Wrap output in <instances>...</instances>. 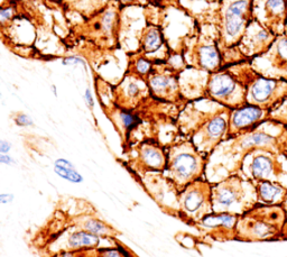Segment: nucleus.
Instances as JSON below:
<instances>
[{
  "label": "nucleus",
  "instance_id": "f257e3e1",
  "mask_svg": "<svg viewBox=\"0 0 287 257\" xmlns=\"http://www.w3.org/2000/svg\"><path fill=\"white\" fill-rule=\"evenodd\" d=\"M231 112L209 99H197L185 110L183 130L198 152L207 158L226 140Z\"/></svg>",
  "mask_w": 287,
  "mask_h": 257
},
{
  "label": "nucleus",
  "instance_id": "f03ea898",
  "mask_svg": "<svg viewBox=\"0 0 287 257\" xmlns=\"http://www.w3.org/2000/svg\"><path fill=\"white\" fill-rule=\"evenodd\" d=\"M253 149H266L287 156V127L269 119L253 131L222 141L209 159L217 163L226 159L230 167L229 175H232L241 158Z\"/></svg>",
  "mask_w": 287,
  "mask_h": 257
},
{
  "label": "nucleus",
  "instance_id": "7ed1b4c3",
  "mask_svg": "<svg viewBox=\"0 0 287 257\" xmlns=\"http://www.w3.org/2000/svg\"><path fill=\"white\" fill-rule=\"evenodd\" d=\"M224 70L245 87L248 105L272 112L287 100V82L264 78L253 69L250 60L230 65Z\"/></svg>",
  "mask_w": 287,
  "mask_h": 257
},
{
  "label": "nucleus",
  "instance_id": "20e7f679",
  "mask_svg": "<svg viewBox=\"0 0 287 257\" xmlns=\"http://www.w3.org/2000/svg\"><path fill=\"white\" fill-rule=\"evenodd\" d=\"M254 0H219L211 25L218 33V47L238 46L247 27L253 20Z\"/></svg>",
  "mask_w": 287,
  "mask_h": 257
},
{
  "label": "nucleus",
  "instance_id": "39448f33",
  "mask_svg": "<svg viewBox=\"0 0 287 257\" xmlns=\"http://www.w3.org/2000/svg\"><path fill=\"white\" fill-rule=\"evenodd\" d=\"M213 212L241 216L258 203L255 184L239 174L229 175L211 187Z\"/></svg>",
  "mask_w": 287,
  "mask_h": 257
},
{
  "label": "nucleus",
  "instance_id": "423d86ee",
  "mask_svg": "<svg viewBox=\"0 0 287 257\" xmlns=\"http://www.w3.org/2000/svg\"><path fill=\"white\" fill-rule=\"evenodd\" d=\"M285 212L278 205H256L238 217L236 239L259 242L275 239L284 226Z\"/></svg>",
  "mask_w": 287,
  "mask_h": 257
},
{
  "label": "nucleus",
  "instance_id": "0eeeda50",
  "mask_svg": "<svg viewBox=\"0 0 287 257\" xmlns=\"http://www.w3.org/2000/svg\"><path fill=\"white\" fill-rule=\"evenodd\" d=\"M166 172L169 179L180 191L205 174L209 158L197 150L191 140H185L170 148Z\"/></svg>",
  "mask_w": 287,
  "mask_h": 257
},
{
  "label": "nucleus",
  "instance_id": "6e6552de",
  "mask_svg": "<svg viewBox=\"0 0 287 257\" xmlns=\"http://www.w3.org/2000/svg\"><path fill=\"white\" fill-rule=\"evenodd\" d=\"M287 156L266 149H253L247 153L238 164L235 173L251 181H272L284 185L287 178Z\"/></svg>",
  "mask_w": 287,
  "mask_h": 257
},
{
  "label": "nucleus",
  "instance_id": "1a4fd4ad",
  "mask_svg": "<svg viewBox=\"0 0 287 257\" xmlns=\"http://www.w3.org/2000/svg\"><path fill=\"white\" fill-rule=\"evenodd\" d=\"M203 99L212 100L231 110L248 105L245 87L224 69L207 73Z\"/></svg>",
  "mask_w": 287,
  "mask_h": 257
},
{
  "label": "nucleus",
  "instance_id": "9d476101",
  "mask_svg": "<svg viewBox=\"0 0 287 257\" xmlns=\"http://www.w3.org/2000/svg\"><path fill=\"white\" fill-rule=\"evenodd\" d=\"M184 61L191 69L209 73L222 70L221 55L218 47V33L213 25L209 33L197 27V35L190 44Z\"/></svg>",
  "mask_w": 287,
  "mask_h": 257
},
{
  "label": "nucleus",
  "instance_id": "9b49d317",
  "mask_svg": "<svg viewBox=\"0 0 287 257\" xmlns=\"http://www.w3.org/2000/svg\"><path fill=\"white\" fill-rule=\"evenodd\" d=\"M180 212L189 223L196 224L206 215L212 214L211 184L205 179H198L187 185L179 196Z\"/></svg>",
  "mask_w": 287,
  "mask_h": 257
},
{
  "label": "nucleus",
  "instance_id": "f8f14e48",
  "mask_svg": "<svg viewBox=\"0 0 287 257\" xmlns=\"http://www.w3.org/2000/svg\"><path fill=\"white\" fill-rule=\"evenodd\" d=\"M250 64L264 78L287 82V36L280 35L267 52L250 60Z\"/></svg>",
  "mask_w": 287,
  "mask_h": 257
},
{
  "label": "nucleus",
  "instance_id": "ddd939ff",
  "mask_svg": "<svg viewBox=\"0 0 287 257\" xmlns=\"http://www.w3.org/2000/svg\"><path fill=\"white\" fill-rule=\"evenodd\" d=\"M253 19L272 34H285L287 23V0H254Z\"/></svg>",
  "mask_w": 287,
  "mask_h": 257
},
{
  "label": "nucleus",
  "instance_id": "4468645a",
  "mask_svg": "<svg viewBox=\"0 0 287 257\" xmlns=\"http://www.w3.org/2000/svg\"><path fill=\"white\" fill-rule=\"evenodd\" d=\"M269 113L271 112L268 110L251 105H246L239 109L232 110L229 119L226 140L253 131L262 124L269 121Z\"/></svg>",
  "mask_w": 287,
  "mask_h": 257
},
{
  "label": "nucleus",
  "instance_id": "2eb2a0df",
  "mask_svg": "<svg viewBox=\"0 0 287 257\" xmlns=\"http://www.w3.org/2000/svg\"><path fill=\"white\" fill-rule=\"evenodd\" d=\"M276 37V35L272 34L257 20L253 19L237 47L247 60H253L267 52Z\"/></svg>",
  "mask_w": 287,
  "mask_h": 257
},
{
  "label": "nucleus",
  "instance_id": "dca6fc26",
  "mask_svg": "<svg viewBox=\"0 0 287 257\" xmlns=\"http://www.w3.org/2000/svg\"><path fill=\"white\" fill-rule=\"evenodd\" d=\"M180 71L174 66L151 71L149 74V88L157 98L167 101H178L182 98L180 86Z\"/></svg>",
  "mask_w": 287,
  "mask_h": 257
},
{
  "label": "nucleus",
  "instance_id": "f3484780",
  "mask_svg": "<svg viewBox=\"0 0 287 257\" xmlns=\"http://www.w3.org/2000/svg\"><path fill=\"white\" fill-rule=\"evenodd\" d=\"M238 217L239 216L226 212H212L195 225L204 230L214 241H232L237 236Z\"/></svg>",
  "mask_w": 287,
  "mask_h": 257
},
{
  "label": "nucleus",
  "instance_id": "a211bd4d",
  "mask_svg": "<svg viewBox=\"0 0 287 257\" xmlns=\"http://www.w3.org/2000/svg\"><path fill=\"white\" fill-rule=\"evenodd\" d=\"M254 184L257 191L258 202H263V205H281L287 199V188L281 183L259 181Z\"/></svg>",
  "mask_w": 287,
  "mask_h": 257
},
{
  "label": "nucleus",
  "instance_id": "6ab92c4d",
  "mask_svg": "<svg viewBox=\"0 0 287 257\" xmlns=\"http://www.w3.org/2000/svg\"><path fill=\"white\" fill-rule=\"evenodd\" d=\"M139 159L144 167L153 171H164L167 155L164 149L156 144H144L139 150Z\"/></svg>",
  "mask_w": 287,
  "mask_h": 257
},
{
  "label": "nucleus",
  "instance_id": "aec40b11",
  "mask_svg": "<svg viewBox=\"0 0 287 257\" xmlns=\"http://www.w3.org/2000/svg\"><path fill=\"white\" fill-rule=\"evenodd\" d=\"M99 236L82 229L70 235L68 242H66V246H68V248L71 251H79L82 250V248L96 247L99 245Z\"/></svg>",
  "mask_w": 287,
  "mask_h": 257
},
{
  "label": "nucleus",
  "instance_id": "412c9836",
  "mask_svg": "<svg viewBox=\"0 0 287 257\" xmlns=\"http://www.w3.org/2000/svg\"><path fill=\"white\" fill-rule=\"evenodd\" d=\"M164 36L160 27L157 26H151L144 33L143 41V50L145 53H154L160 51L162 46L164 45Z\"/></svg>",
  "mask_w": 287,
  "mask_h": 257
},
{
  "label": "nucleus",
  "instance_id": "4be33fe9",
  "mask_svg": "<svg viewBox=\"0 0 287 257\" xmlns=\"http://www.w3.org/2000/svg\"><path fill=\"white\" fill-rule=\"evenodd\" d=\"M81 227L86 232L95 234L96 236H103V235H109L111 233L112 228L108 226L102 220L96 218H87L82 221Z\"/></svg>",
  "mask_w": 287,
  "mask_h": 257
},
{
  "label": "nucleus",
  "instance_id": "5701e85b",
  "mask_svg": "<svg viewBox=\"0 0 287 257\" xmlns=\"http://www.w3.org/2000/svg\"><path fill=\"white\" fill-rule=\"evenodd\" d=\"M54 173L56 175H59L60 178L69 181V182L74 183V184H80L83 182V181H85V178H83L82 174L79 173L76 168L54 165Z\"/></svg>",
  "mask_w": 287,
  "mask_h": 257
},
{
  "label": "nucleus",
  "instance_id": "b1692460",
  "mask_svg": "<svg viewBox=\"0 0 287 257\" xmlns=\"http://www.w3.org/2000/svg\"><path fill=\"white\" fill-rule=\"evenodd\" d=\"M119 119H120L123 129L127 132L131 131L134 128L138 126V124L140 122L139 117L129 112V110H122V112H120V114H119Z\"/></svg>",
  "mask_w": 287,
  "mask_h": 257
},
{
  "label": "nucleus",
  "instance_id": "393cba45",
  "mask_svg": "<svg viewBox=\"0 0 287 257\" xmlns=\"http://www.w3.org/2000/svg\"><path fill=\"white\" fill-rule=\"evenodd\" d=\"M269 119L283 124L287 127V100L269 113Z\"/></svg>",
  "mask_w": 287,
  "mask_h": 257
},
{
  "label": "nucleus",
  "instance_id": "a878e982",
  "mask_svg": "<svg viewBox=\"0 0 287 257\" xmlns=\"http://www.w3.org/2000/svg\"><path fill=\"white\" fill-rule=\"evenodd\" d=\"M123 92H125L127 99L135 100L139 98L141 94V88L137 81H129L127 82L125 88H123Z\"/></svg>",
  "mask_w": 287,
  "mask_h": 257
},
{
  "label": "nucleus",
  "instance_id": "bb28decb",
  "mask_svg": "<svg viewBox=\"0 0 287 257\" xmlns=\"http://www.w3.org/2000/svg\"><path fill=\"white\" fill-rule=\"evenodd\" d=\"M135 70L136 72L140 75L149 74L153 70L152 61L146 59V57H139V59H137V61L135 62Z\"/></svg>",
  "mask_w": 287,
  "mask_h": 257
},
{
  "label": "nucleus",
  "instance_id": "cd10ccee",
  "mask_svg": "<svg viewBox=\"0 0 287 257\" xmlns=\"http://www.w3.org/2000/svg\"><path fill=\"white\" fill-rule=\"evenodd\" d=\"M15 123H16L17 126H20V127H28V126L34 125L33 119L30 118L29 116H27L26 114H21V113L16 115Z\"/></svg>",
  "mask_w": 287,
  "mask_h": 257
},
{
  "label": "nucleus",
  "instance_id": "c85d7f7f",
  "mask_svg": "<svg viewBox=\"0 0 287 257\" xmlns=\"http://www.w3.org/2000/svg\"><path fill=\"white\" fill-rule=\"evenodd\" d=\"M100 257H125L120 248H104L100 251Z\"/></svg>",
  "mask_w": 287,
  "mask_h": 257
},
{
  "label": "nucleus",
  "instance_id": "c756f323",
  "mask_svg": "<svg viewBox=\"0 0 287 257\" xmlns=\"http://www.w3.org/2000/svg\"><path fill=\"white\" fill-rule=\"evenodd\" d=\"M63 64L64 65H74V64H82L83 66H87L86 64V61L82 60L81 57L79 56H68L65 57L63 60Z\"/></svg>",
  "mask_w": 287,
  "mask_h": 257
},
{
  "label": "nucleus",
  "instance_id": "7c9ffc66",
  "mask_svg": "<svg viewBox=\"0 0 287 257\" xmlns=\"http://www.w3.org/2000/svg\"><path fill=\"white\" fill-rule=\"evenodd\" d=\"M12 17L11 8H0V24L7 23Z\"/></svg>",
  "mask_w": 287,
  "mask_h": 257
},
{
  "label": "nucleus",
  "instance_id": "2f4dec72",
  "mask_svg": "<svg viewBox=\"0 0 287 257\" xmlns=\"http://www.w3.org/2000/svg\"><path fill=\"white\" fill-rule=\"evenodd\" d=\"M0 164H5V165H15L16 161L11 156H9V155L0 153Z\"/></svg>",
  "mask_w": 287,
  "mask_h": 257
},
{
  "label": "nucleus",
  "instance_id": "473e14b6",
  "mask_svg": "<svg viewBox=\"0 0 287 257\" xmlns=\"http://www.w3.org/2000/svg\"><path fill=\"white\" fill-rule=\"evenodd\" d=\"M15 196L12 193H0V205H7L14 201Z\"/></svg>",
  "mask_w": 287,
  "mask_h": 257
},
{
  "label": "nucleus",
  "instance_id": "72a5a7b5",
  "mask_svg": "<svg viewBox=\"0 0 287 257\" xmlns=\"http://www.w3.org/2000/svg\"><path fill=\"white\" fill-rule=\"evenodd\" d=\"M54 165L57 166H63V167H70V168H76L73 163H71L69 159H65V158H59L56 159L54 162Z\"/></svg>",
  "mask_w": 287,
  "mask_h": 257
},
{
  "label": "nucleus",
  "instance_id": "f704fd0d",
  "mask_svg": "<svg viewBox=\"0 0 287 257\" xmlns=\"http://www.w3.org/2000/svg\"><path fill=\"white\" fill-rule=\"evenodd\" d=\"M85 99L87 101V104L88 106H89V108L92 109L95 107V100H94V96H92V92L91 90L88 88V89L86 90V94H85Z\"/></svg>",
  "mask_w": 287,
  "mask_h": 257
},
{
  "label": "nucleus",
  "instance_id": "c9c22d12",
  "mask_svg": "<svg viewBox=\"0 0 287 257\" xmlns=\"http://www.w3.org/2000/svg\"><path fill=\"white\" fill-rule=\"evenodd\" d=\"M11 149V144L7 140L0 139V153L7 154Z\"/></svg>",
  "mask_w": 287,
  "mask_h": 257
},
{
  "label": "nucleus",
  "instance_id": "e433bc0d",
  "mask_svg": "<svg viewBox=\"0 0 287 257\" xmlns=\"http://www.w3.org/2000/svg\"><path fill=\"white\" fill-rule=\"evenodd\" d=\"M57 257H78L76 253L73 252H63L61 253L60 255H57Z\"/></svg>",
  "mask_w": 287,
  "mask_h": 257
},
{
  "label": "nucleus",
  "instance_id": "4c0bfd02",
  "mask_svg": "<svg viewBox=\"0 0 287 257\" xmlns=\"http://www.w3.org/2000/svg\"><path fill=\"white\" fill-rule=\"evenodd\" d=\"M52 89H53V92H54V95H55V96H57V94H56V88H55V86H53V87H52Z\"/></svg>",
  "mask_w": 287,
  "mask_h": 257
},
{
  "label": "nucleus",
  "instance_id": "58836bf2",
  "mask_svg": "<svg viewBox=\"0 0 287 257\" xmlns=\"http://www.w3.org/2000/svg\"><path fill=\"white\" fill-rule=\"evenodd\" d=\"M284 35H286L287 36V23H286V27H285V34Z\"/></svg>",
  "mask_w": 287,
  "mask_h": 257
},
{
  "label": "nucleus",
  "instance_id": "ea45409f",
  "mask_svg": "<svg viewBox=\"0 0 287 257\" xmlns=\"http://www.w3.org/2000/svg\"><path fill=\"white\" fill-rule=\"evenodd\" d=\"M209 1H211V2H218L219 0H209Z\"/></svg>",
  "mask_w": 287,
  "mask_h": 257
},
{
  "label": "nucleus",
  "instance_id": "a19ab883",
  "mask_svg": "<svg viewBox=\"0 0 287 257\" xmlns=\"http://www.w3.org/2000/svg\"><path fill=\"white\" fill-rule=\"evenodd\" d=\"M122 1H130V0H122Z\"/></svg>",
  "mask_w": 287,
  "mask_h": 257
},
{
  "label": "nucleus",
  "instance_id": "79ce46f5",
  "mask_svg": "<svg viewBox=\"0 0 287 257\" xmlns=\"http://www.w3.org/2000/svg\"><path fill=\"white\" fill-rule=\"evenodd\" d=\"M1 96H2V95H1V91H0V97H1Z\"/></svg>",
  "mask_w": 287,
  "mask_h": 257
}]
</instances>
